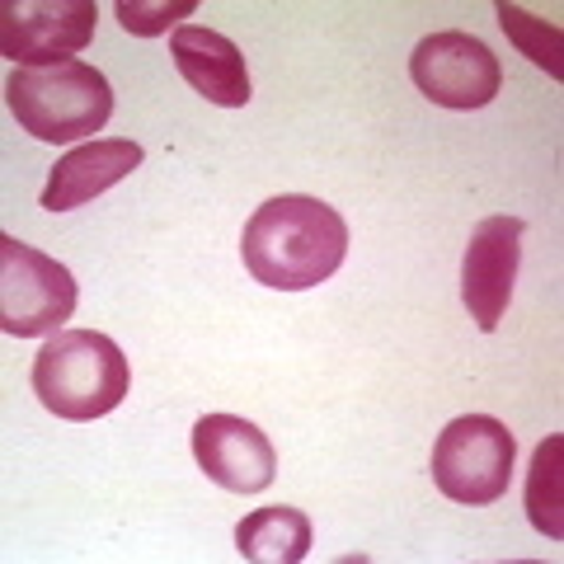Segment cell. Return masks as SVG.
<instances>
[{
	"instance_id": "cell-10",
	"label": "cell",
	"mask_w": 564,
	"mask_h": 564,
	"mask_svg": "<svg viewBox=\"0 0 564 564\" xmlns=\"http://www.w3.org/2000/svg\"><path fill=\"white\" fill-rule=\"evenodd\" d=\"M170 57L180 66V76L198 90L207 104L221 109H245L254 99L250 70H245V52L226 39V33L207 24H180L170 39Z\"/></svg>"
},
{
	"instance_id": "cell-15",
	"label": "cell",
	"mask_w": 564,
	"mask_h": 564,
	"mask_svg": "<svg viewBox=\"0 0 564 564\" xmlns=\"http://www.w3.org/2000/svg\"><path fill=\"white\" fill-rule=\"evenodd\" d=\"M193 10H198V0H118L113 6L118 24L137 39H161L180 20H188Z\"/></svg>"
},
{
	"instance_id": "cell-14",
	"label": "cell",
	"mask_w": 564,
	"mask_h": 564,
	"mask_svg": "<svg viewBox=\"0 0 564 564\" xmlns=\"http://www.w3.org/2000/svg\"><path fill=\"white\" fill-rule=\"evenodd\" d=\"M494 14H499L508 43H513L527 62L541 66L545 76L564 80V33L555 24H545V20H536V14H527L522 6H508V0H499Z\"/></svg>"
},
{
	"instance_id": "cell-13",
	"label": "cell",
	"mask_w": 564,
	"mask_h": 564,
	"mask_svg": "<svg viewBox=\"0 0 564 564\" xmlns=\"http://www.w3.org/2000/svg\"><path fill=\"white\" fill-rule=\"evenodd\" d=\"M564 437L551 433L541 437L536 452H532V470H527V518L545 541H560L564 536Z\"/></svg>"
},
{
	"instance_id": "cell-6",
	"label": "cell",
	"mask_w": 564,
	"mask_h": 564,
	"mask_svg": "<svg viewBox=\"0 0 564 564\" xmlns=\"http://www.w3.org/2000/svg\"><path fill=\"white\" fill-rule=\"evenodd\" d=\"M410 80L443 109H485L503 85V66L475 33L443 29L419 39L410 52Z\"/></svg>"
},
{
	"instance_id": "cell-2",
	"label": "cell",
	"mask_w": 564,
	"mask_h": 564,
	"mask_svg": "<svg viewBox=\"0 0 564 564\" xmlns=\"http://www.w3.org/2000/svg\"><path fill=\"white\" fill-rule=\"evenodd\" d=\"M33 395L47 414L66 423H90L113 414L132 386L122 348L99 329H57L33 358Z\"/></svg>"
},
{
	"instance_id": "cell-5",
	"label": "cell",
	"mask_w": 564,
	"mask_h": 564,
	"mask_svg": "<svg viewBox=\"0 0 564 564\" xmlns=\"http://www.w3.org/2000/svg\"><path fill=\"white\" fill-rule=\"evenodd\" d=\"M80 302V288L66 263L33 245L0 236V329L10 339L57 334Z\"/></svg>"
},
{
	"instance_id": "cell-9",
	"label": "cell",
	"mask_w": 564,
	"mask_h": 564,
	"mask_svg": "<svg viewBox=\"0 0 564 564\" xmlns=\"http://www.w3.org/2000/svg\"><path fill=\"white\" fill-rule=\"evenodd\" d=\"M193 462L212 485L231 494H263L273 485L278 452L259 423L240 414H203L193 423Z\"/></svg>"
},
{
	"instance_id": "cell-3",
	"label": "cell",
	"mask_w": 564,
	"mask_h": 564,
	"mask_svg": "<svg viewBox=\"0 0 564 564\" xmlns=\"http://www.w3.org/2000/svg\"><path fill=\"white\" fill-rule=\"evenodd\" d=\"M6 104L29 137L62 147L104 132V122L113 118V85L90 62L14 66L6 80Z\"/></svg>"
},
{
	"instance_id": "cell-8",
	"label": "cell",
	"mask_w": 564,
	"mask_h": 564,
	"mask_svg": "<svg viewBox=\"0 0 564 564\" xmlns=\"http://www.w3.org/2000/svg\"><path fill=\"white\" fill-rule=\"evenodd\" d=\"M522 236H527V221L508 217V212L485 217L470 231V245L462 254V302L485 334L499 329L508 302H513V282L522 269Z\"/></svg>"
},
{
	"instance_id": "cell-7",
	"label": "cell",
	"mask_w": 564,
	"mask_h": 564,
	"mask_svg": "<svg viewBox=\"0 0 564 564\" xmlns=\"http://www.w3.org/2000/svg\"><path fill=\"white\" fill-rule=\"evenodd\" d=\"M99 24L95 0H6L0 6V47L14 66L76 62Z\"/></svg>"
},
{
	"instance_id": "cell-11",
	"label": "cell",
	"mask_w": 564,
	"mask_h": 564,
	"mask_svg": "<svg viewBox=\"0 0 564 564\" xmlns=\"http://www.w3.org/2000/svg\"><path fill=\"white\" fill-rule=\"evenodd\" d=\"M141 165V147L128 137H95L85 147L66 151L57 165H52L39 207L47 212H76L99 193H109L113 184H122L128 174Z\"/></svg>"
},
{
	"instance_id": "cell-12",
	"label": "cell",
	"mask_w": 564,
	"mask_h": 564,
	"mask_svg": "<svg viewBox=\"0 0 564 564\" xmlns=\"http://www.w3.org/2000/svg\"><path fill=\"white\" fill-rule=\"evenodd\" d=\"M236 551L240 560H254V564H302L311 555V518L288 503L254 508L236 527Z\"/></svg>"
},
{
	"instance_id": "cell-4",
	"label": "cell",
	"mask_w": 564,
	"mask_h": 564,
	"mask_svg": "<svg viewBox=\"0 0 564 564\" xmlns=\"http://www.w3.org/2000/svg\"><path fill=\"white\" fill-rule=\"evenodd\" d=\"M513 462H518V437L508 433L503 419L462 414L433 443V485L452 503L485 508L508 494Z\"/></svg>"
},
{
	"instance_id": "cell-1",
	"label": "cell",
	"mask_w": 564,
	"mask_h": 564,
	"mask_svg": "<svg viewBox=\"0 0 564 564\" xmlns=\"http://www.w3.org/2000/svg\"><path fill=\"white\" fill-rule=\"evenodd\" d=\"M348 254V226L321 198L282 193L254 207L240 236V259L254 282L273 292H306L339 273Z\"/></svg>"
}]
</instances>
